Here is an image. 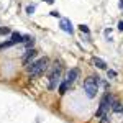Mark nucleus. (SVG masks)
<instances>
[{"mask_svg":"<svg viewBox=\"0 0 123 123\" xmlns=\"http://www.w3.org/2000/svg\"><path fill=\"white\" fill-rule=\"evenodd\" d=\"M44 2H46V3H49V5H51V3H54V0H44Z\"/></svg>","mask_w":123,"mask_h":123,"instance_id":"14","label":"nucleus"},{"mask_svg":"<svg viewBox=\"0 0 123 123\" xmlns=\"http://www.w3.org/2000/svg\"><path fill=\"white\" fill-rule=\"evenodd\" d=\"M26 12H28L30 15H31V13H33V12H35V5H30L28 8H26Z\"/></svg>","mask_w":123,"mask_h":123,"instance_id":"11","label":"nucleus"},{"mask_svg":"<svg viewBox=\"0 0 123 123\" xmlns=\"http://www.w3.org/2000/svg\"><path fill=\"white\" fill-rule=\"evenodd\" d=\"M92 61H94V64L98 67V69H107V64H105L104 59H100V57H94Z\"/></svg>","mask_w":123,"mask_h":123,"instance_id":"7","label":"nucleus"},{"mask_svg":"<svg viewBox=\"0 0 123 123\" xmlns=\"http://www.w3.org/2000/svg\"><path fill=\"white\" fill-rule=\"evenodd\" d=\"M118 30H120V31H123V20L118 23Z\"/></svg>","mask_w":123,"mask_h":123,"instance_id":"13","label":"nucleus"},{"mask_svg":"<svg viewBox=\"0 0 123 123\" xmlns=\"http://www.w3.org/2000/svg\"><path fill=\"white\" fill-rule=\"evenodd\" d=\"M84 90L89 98H94L98 92V77H94V76L87 77L84 80Z\"/></svg>","mask_w":123,"mask_h":123,"instance_id":"2","label":"nucleus"},{"mask_svg":"<svg viewBox=\"0 0 123 123\" xmlns=\"http://www.w3.org/2000/svg\"><path fill=\"white\" fill-rule=\"evenodd\" d=\"M61 80V64L59 62H54V67L51 71V76H49V89H57V84Z\"/></svg>","mask_w":123,"mask_h":123,"instance_id":"3","label":"nucleus"},{"mask_svg":"<svg viewBox=\"0 0 123 123\" xmlns=\"http://www.w3.org/2000/svg\"><path fill=\"white\" fill-rule=\"evenodd\" d=\"M36 49H30V51H26V54H25V57H23V64L25 66H30L31 62H33V59L36 57Z\"/></svg>","mask_w":123,"mask_h":123,"instance_id":"5","label":"nucleus"},{"mask_svg":"<svg viewBox=\"0 0 123 123\" xmlns=\"http://www.w3.org/2000/svg\"><path fill=\"white\" fill-rule=\"evenodd\" d=\"M79 30H80L82 33H89V28H87L85 25H80V26H79Z\"/></svg>","mask_w":123,"mask_h":123,"instance_id":"10","label":"nucleus"},{"mask_svg":"<svg viewBox=\"0 0 123 123\" xmlns=\"http://www.w3.org/2000/svg\"><path fill=\"white\" fill-rule=\"evenodd\" d=\"M7 33H10L8 28H5V26H2V28H0V35H7Z\"/></svg>","mask_w":123,"mask_h":123,"instance_id":"9","label":"nucleus"},{"mask_svg":"<svg viewBox=\"0 0 123 123\" xmlns=\"http://www.w3.org/2000/svg\"><path fill=\"white\" fill-rule=\"evenodd\" d=\"M48 67V59L46 57H41L38 61H33L30 66H26V71H28L30 76H39L41 72H44Z\"/></svg>","mask_w":123,"mask_h":123,"instance_id":"1","label":"nucleus"},{"mask_svg":"<svg viewBox=\"0 0 123 123\" xmlns=\"http://www.w3.org/2000/svg\"><path fill=\"white\" fill-rule=\"evenodd\" d=\"M61 30L66 31V33H72V25H71V21H69L67 18L61 20Z\"/></svg>","mask_w":123,"mask_h":123,"instance_id":"6","label":"nucleus"},{"mask_svg":"<svg viewBox=\"0 0 123 123\" xmlns=\"http://www.w3.org/2000/svg\"><path fill=\"white\" fill-rule=\"evenodd\" d=\"M69 87H71V85L67 84L66 80H64V82H61V84H59V94L61 95H64L67 92V89H69Z\"/></svg>","mask_w":123,"mask_h":123,"instance_id":"8","label":"nucleus"},{"mask_svg":"<svg viewBox=\"0 0 123 123\" xmlns=\"http://www.w3.org/2000/svg\"><path fill=\"white\" fill-rule=\"evenodd\" d=\"M120 8H123V0H120Z\"/></svg>","mask_w":123,"mask_h":123,"instance_id":"15","label":"nucleus"},{"mask_svg":"<svg viewBox=\"0 0 123 123\" xmlns=\"http://www.w3.org/2000/svg\"><path fill=\"white\" fill-rule=\"evenodd\" d=\"M77 77H79V69H76V67H74V69H71V71L67 72L66 82H67L69 85H72V84H74V82L77 80Z\"/></svg>","mask_w":123,"mask_h":123,"instance_id":"4","label":"nucleus"},{"mask_svg":"<svg viewBox=\"0 0 123 123\" xmlns=\"http://www.w3.org/2000/svg\"><path fill=\"white\" fill-rule=\"evenodd\" d=\"M117 76V72L115 71H108V77H115Z\"/></svg>","mask_w":123,"mask_h":123,"instance_id":"12","label":"nucleus"}]
</instances>
